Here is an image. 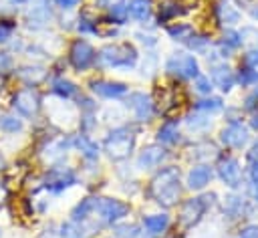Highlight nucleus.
<instances>
[{
	"instance_id": "nucleus-44",
	"label": "nucleus",
	"mask_w": 258,
	"mask_h": 238,
	"mask_svg": "<svg viewBox=\"0 0 258 238\" xmlns=\"http://www.w3.org/2000/svg\"><path fill=\"white\" fill-rule=\"evenodd\" d=\"M240 238H258V226L256 224H250V226L242 228Z\"/></svg>"
},
{
	"instance_id": "nucleus-5",
	"label": "nucleus",
	"mask_w": 258,
	"mask_h": 238,
	"mask_svg": "<svg viewBox=\"0 0 258 238\" xmlns=\"http://www.w3.org/2000/svg\"><path fill=\"white\" fill-rule=\"evenodd\" d=\"M131 212V206L119 198H99L95 216L105 224H115Z\"/></svg>"
},
{
	"instance_id": "nucleus-10",
	"label": "nucleus",
	"mask_w": 258,
	"mask_h": 238,
	"mask_svg": "<svg viewBox=\"0 0 258 238\" xmlns=\"http://www.w3.org/2000/svg\"><path fill=\"white\" fill-rule=\"evenodd\" d=\"M125 105H127V109L131 111V115L137 121H151V117H153V101H151L149 95H145L141 91L129 93Z\"/></svg>"
},
{
	"instance_id": "nucleus-11",
	"label": "nucleus",
	"mask_w": 258,
	"mask_h": 238,
	"mask_svg": "<svg viewBox=\"0 0 258 238\" xmlns=\"http://www.w3.org/2000/svg\"><path fill=\"white\" fill-rule=\"evenodd\" d=\"M218 175L224 182V186H228L232 190L240 188V184H242V167H240V161L236 157H232V155L222 157L220 163H218Z\"/></svg>"
},
{
	"instance_id": "nucleus-8",
	"label": "nucleus",
	"mask_w": 258,
	"mask_h": 238,
	"mask_svg": "<svg viewBox=\"0 0 258 238\" xmlns=\"http://www.w3.org/2000/svg\"><path fill=\"white\" fill-rule=\"evenodd\" d=\"M220 141L230 147V149H242L246 147V143L250 141V133H248V127L242 125V121H230L222 133H220Z\"/></svg>"
},
{
	"instance_id": "nucleus-15",
	"label": "nucleus",
	"mask_w": 258,
	"mask_h": 238,
	"mask_svg": "<svg viewBox=\"0 0 258 238\" xmlns=\"http://www.w3.org/2000/svg\"><path fill=\"white\" fill-rule=\"evenodd\" d=\"M167 157V151L161 145H147L137 155V167L139 169H155L159 167Z\"/></svg>"
},
{
	"instance_id": "nucleus-20",
	"label": "nucleus",
	"mask_w": 258,
	"mask_h": 238,
	"mask_svg": "<svg viewBox=\"0 0 258 238\" xmlns=\"http://www.w3.org/2000/svg\"><path fill=\"white\" fill-rule=\"evenodd\" d=\"M97 200H99V198H85V200H81V202L73 208L71 220H75V222H89V218L95 216Z\"/></svg>"
},
{
	"instance_id": "nucleus-25",
	"label": "nucleus",
	"mask_w": 258,
	"mask_h": 238,
	"mask_svg": "<svg viewBox=\"0 0 258 238\" xmlns=\"http://www.w3.org/2000/svg\"><path fill=\"white\" fill-rule=\"evenodd\" d=\"M169 226V216L167 214H149L143 218V228L147 230V234L155 236L165 232V228Z\"/></svg>"
},
{
	"instance_id": "nucleus-28",
	"label": "nucleus",
	"mask_w": 258,
	"mask_h": 238,
	"mask_svg": "<svg viewBox=\"0 0 258 238\" xmlns=\"http://www.w3.org/2000/svg\"><path fill=\"white\" fill-rule=\"evenodd\" d=\"M236 83L240 87H254V85H258V69L248 67V65L240 67V71L236 75Z\"/></svg>"
},
{
	"instance_id": "nucleus-21",
	"label": "nucleus",
	"mask_w": 258,
	"mask_h": 238,
	"mask_svg": "<svg viewBox=\"0 0 258 238\" xmlns=\"http://www.w3.org/2000/svg\"><path fill=\"white\" fill-rule=\"evenodd\" d=\"M224 214L232 220L242 218L244 214H248V202L242 196H228L224 202Z\"/></svg>"
},
{
	"instance_id": "nucleus-35",
	"label": "nucleus",
	"mask_w": 258,
	"mask_h": 238,
	"mask_svg": "<svg viewBox=\"0 0 258 238\" xmlns=\"http://www.w3.org/2000/svg\"><path fill=\"white\" fill-rule=\"evenodd\" d=\"M212 89H214V85H212L210 77L198 75V77L194 79V91H196L198 95H202V97H208V95L212 93Z\"/></svg>"
},
{
	"instance_id": "nucleus-31",
	"label": "nucleus",
	"mask_w": 258,
	"mask_h": 238,
	"mask_svg": "<svg viewBox=\"0 0 258 238\" xmlns=\"http://www.w3.org/2000/svg\"><path fill=\"white\" fill-rule=\"evenodd\" d=\"M18 77L32 87V85H36V83H40L44 79V71L40 67H22L18 71Z\"/></svg>"
},
{
	"instance_id": "nucleus-4",
	"label": "nucleus",
	"mask_w": 258,
	"mask_h": 238,
	"mask_svg": "<svg viewBox=\"0 0 258 238\" xmlns=\"http://www.w3.org/2000/svg\"><path fill=\"white\" fill-rule=\"evenodd\" d=\"M165 71L179 79H196L200 75V65L189 52H173L165 61Z\"/></svg>"
},
{
	"instance_id": "nucleus-37",
	"label": "nucleus",
	"mask_w": 258,
	"mask_h": 238,
	"mask_svg": "<svg viewBox=\"0 0 258 238\" xmlns=\"http://www.w3.org/2000/svg\"><path fill=\"white\" fill-rule=\"evenodd\" d=\"M222 42H224L226 46H230L232 50H234V48H238V46H242V38H240V32H236V30L228 28V30L224 32V38H222Z\"/></svg>"
},
{
	"instance_id": "nucleus-12",
	"label": "nucleus",
	"mask_w": 258,
	"mask_h": 238,
	"mask_svg": "<svg viewBox=\"0 0 258 238\" xmlns=\"http://www.w3.org/2000/svg\"><path fill=\"white\" fill-rule=\"evenodd\" d=\"M206 210H208L206 196H202V198H191V200L183 202V206H181V210H179V224H181V228H191L194 224H198Z\"/></svg>"
},
{
	"instance_id": "nucleus-2",
	"label": "nucleus",
	"mask_w": 258,
	"mask_h": 238,
	"mask_svg": "<svg viewBox=\"0 0 258 238\" xmlns=\"http://www.w3.org/2000/svg\"><path fill=\"white\" fill-rule=\"evenodd\" d=\"M137 63V50L129 42L107 44L97 52L95 65L101 69H131Z\"/></svg>"
},
{
	"instance_id": "nucleus-17",
	"label": "nucleus",
	"mask_w": 258,
	"mask_h": 238,
	"mask_svg": "<svg viewBox=\"0 0 258 238\" xmlns=\"http://www.w3.org/2000/svg\"><path fill=\"white\" fill-rule=\"evenodd\" d=\"M212 177H214V169L208 165V163H200V165H194L189 171H187V180H185V184H187V188L189 190H204L210 182H212Z\"/></svg>"
},
{
	"instance_id": "nucleus-47",
	"label": "nucleus",
	"mask_w": 258,
	"mask_h": 238,
	"mask_svg": "<svg viewBox=\"0 0 258 238\" xmlns=\"http://www.w3.org/2000/svg\"><path fill=\"white\" fill-rule=\"evenodd\" d=\"M250 196H252V200L258 204V175L252 177V182H250Z\"/></svg>"
},
{
	"instance_id": "nucleus-46",
	"label": "nucleus",
	"mask_w": 258,
	"mask_h": 238,
	"mask_svg": "<svg viewBox=\"0 0 258 238\" xmlns=\"http://www.w3.org/2000/svg\"><path fill=\"white\" fill-rule=\"evenodd\" d=\"M135 36H139V40H141L143 44H147V46H153V44H157L155 36H151V34H141V32H137Z\"/></svg>"
},
{
	"instance_id": "nucleus-19",
	"label": "nucleus",
	"mask_w": 258,
	"mask_h": 238,
	"mask_svg": "<svg viewBox=\"0 0 258 238\" xmlns=\"http://www.w3.org/2000/svg\"><path fill=\"white\" fill-rule=\"evenodd\" d=\"M216 14H218V20L222 24H228V26H234L240 22L242 18V12L238 10V6L230 0H220L218 6H216Z\"/></svg>"
},
{
	"instance_id": "nucleus-22",
	"label": "nucleus",
	"mask_w": 258,
	"mask_h": 238,
	"mask_svg": "<svg viewBox=\"0 0 258 238\" xmlns=\"http://www.w3.org/2000/svg\"><path fill=\"white\" fill-rule=\"evenodd\" d=\"M127 12L135 22H145L151 16V0H129Z\"/></svg>"
},
{
	"instance_id": "nucleus-50",
	"label": "nucleus",
	"mask_w": 258,
	"mask_h": 238,
	"mask_svg": "<svg viewBox=\"0 0 258 238\" xmlns=\"http://www.w3.org/2000/svg\"><path fill=\"white\" fill-rule=\"evenodd\" d=\"M12 2H18L20 4V2H26V0H12Z\"/></svg>"
},
{
	"instance_id": "nucleus-45",
	"label": "nucleus",
	"mask_w": 258,
	"mask_h": 238,
	"mask_svg": "<svg viewBox=\"0 0 258 238\" xmlns=\"http://www.w3.org/2000/svg\"><path fill=\"white\" fill-rule=\"evenodd\" d=\"M52 2H54L58 8H62V10H71L73 6H77L79 0H52Z\"/></svg>"
},
{
	"instance_id": "nucleus-41",
	"label": "nucleus",
	"mask_w": 258,
	"mask_h": 238,
	"mask_svg": "<svg viewBox=\"0 0 258 238\" xmlns=\"http://www.w3.org/2000/svg\"><path fill=\"white\" fill-rule=\"evenodd\" d=\"M12 30H14V24L10 20H0V42H6L12 36Z\"/></svg>"
},
{
	"instance_id": "nucleus-7",
	"label": "nucleus",
	"mask_w": 258,
	"mask_h": 238,
	"mask_svg": "<svg viewBox=\"0 0 258 238\" xmlns=\"http://www.w3.org/2000/svg\"><path fill=\"white\" fill-rule=\"evenodd\" d=\"M95 58H97V52L85 38L73 40V44L69 48V61L77 71H87L89 67L95 65Z\"/></svg>"
},
{
	"instance_id": "nucleus-9",
	"label": "nucleus",
	"mask_w": 258,
	"mask_h": 238,
	"mask_svg": "<svg viewBox=\"0 0 258 238\" xmlns=\"http://www.w3.org/2000/svg\"><path fill=\"white\" fill-rule=\"evenodd\" d=\"M12 107H14L22 117H32V115H36V111L40 109V95L36 93V89L24 87V89H20V91L14 95Z\"/></svg>"
},
{
	"instance_id": "nucleus-24",
	"label": "nucleus",
	"mask_w": 258,
	"mask_h": 238,
	"mask_svg": "<svg viewBox=\"0 0 258 238\" xmlns=\"http://www.w3.org/2000/svg\"><path fill=\"white\" fill-rule=\"evenodd\" d=\"M157 141L163 145H173L179 141V123L177 121H165L157 129Z\"/></svg>"
},
{
	"instance_id": "nucleus-33",
	"label": "nucleus",
	"mask_w": 258,
	"mask_h": 238,
	"mask_svg": "<svg viewBox=\"0 0 258 238\" xmlns=\"http://www.w3.org/2000/svg\"><path fill=\"white\" fill-rule=\"evenodd\" d=\"M18 131H22V121L18 117H14V115H2L0 117V133L12 135Z\"/></svg>"
},
{
	"instance_id": "nucleus-26",
	"label": "nucleus",
	"mask_w": 258,
	"mask_h": 238,
	"mask_svg": "<svg viewBox=\"0 0 258 238\" xmlns=\"http://www.w3.org/2000/svg\"><path fill=\"white\" fill-rule=\"evenodd\" d=\"M73 145L79 149V153L85 157V159H97L99 157V145L89 137V135H79Z\"/></svg>"
},
{
	"instance_id": "nucleus-27",
	"label": "nucleus",
	"mask_w": 258,
	"mask_h": 238,
	"mask_svg": "<svg viewBox=\"0 0 258 238\" xmlns=\"http://www.w3.org/2000/svg\"><path fill=\"white\" fill-rule=\"evenodd\" d=\"M167 34H169L173 40H179V42H185V44H187V40L196 34V30H194V26H191V24L175 22V24L167 26Z\"/></svg>"
},
{
	"instance_id": "nucleus-43",
	"label": "nucleus",
	"mask_w": 258,
	"mask_h": 238,
	"mask_svg": "<svg viewBox=\"0 0 258 238\" xmlns=\"http://www.w3.org/2000/svg\"><path fill=\"white\" fill-rule=\"evenodd\" d=\"M12 56L8 54V52H0V73H4V71H10L12 69Z\"/></svg>"
},
{
	"instance_id": "nucleus-16",
	"label": "nucleus",
	"mask_w": 258,
	"mask_h": 238,
	"mask_svg": "<svg viewBox=\"0 0 258 238\" xmlns=\"http://www.w3.org/2000/svg\"><path fill=\"white\" fill-rule=\"evenodd\" d=\"M91 91L103 99H119V97L127 95L129 87L125 83H119V81H93Z\"/></svg>"
},
{
	"instance_id": "nucleus-48",
	"label": "nucleus",
	"mask_w": 258,
	"mask_h": 238,
	"mask_svg": "<svg viewBox=\"0 0 258 238\" xmlns=\"http://www.w3.org/2000/svg\"><path fill=\"white\" fill-rule=\"evenodd\" d=\"M252 18H256V20H258V4L252 8Z\"/></svg>"
},
{
	"instance_id": "nucleus-40",
	"label": "nucleus",
	"mask_w": 258,
	"mask_h": 238,
	"mask_svg": "<svg viewBox=\"0 0 258 238\" xmlns=\"http://www.w3.org/2000/svg\"><path fill=\"white\" fill-rule=\"evenodd\" d=\"M77 28H79L83 34H97V24H95L91 18H87V16H81V18H79Z\"/></svg>"
},
{
	"instance_id": "nucleus-36",
	"label": "nucleus",
	"mask_w": 258,
	"mask_h": 238,
	"mask_svg": "<svg viewBox=\"0 0 258 238\" xmlns=\"http://www.w3.org/2000/svg\"><path fill=\"white\" fill-rule=\"evenodd\" d=\"M177 14H179V8L175 2H163V6H159V22H167Z\"/></svg>"
},
{
	"instance_id": "nucleus-42",
	"label": "nucleus",
	"mask_w": 258,
	"mask_h": 238,
	"mask_svg": "<svg viewBox=\"0 0 258 238\" xmlns=\"http://www.w3.org/2000/svg\"><path fill=\"white\" fill-rule=\"evenodd\" d=\"M244 63H246L248 67L258 69V48H250V50L246 52V56H244Z\"/></svg>"
},
{
	"instance_id": "nucleus-34",
	"label": "nucleus",
	"mask_w": 258,
	"mask_h": 238,
	"mask_svg": "<svg viewBox=\"0 0 258 238\" xmlns=\"http://www.w3.org/2000/svg\"><path fill=\"white\" fill-rule=\"evenodd\" d=\"M246 165L252 177L258 175V141H254V145L246 151Z\"/></svg>"
},
{
	"instance_id": "nucleus-32",
	"label": "nucleus",
	"mask_w": 258,
	"mask_h": 238,
	"mask_svg": "<svg viewBox=\"0 0 258 238\" xmlns=\"http://www.w3.org/2000/svg\"><path fill=\"white\" fill-rule=\"evenodd\" d=\"M222 109H224V103H222L220 97H210V99H202V101L196 103V111L206 113V115L218 113V111H222Z\"/></svg>"
},
{
	"instance_id": "nucleus-39",
	"label": "nucleus",
	"mask_w": 258,
	"mask_h": 238,
	"mask_svg": "<svg viewBox=\"0 0 258 238\" xmlns=\"http://www.w3.org/2000/svg\"><path fill=\"white\" fill-rule=\"evenodd\" d=\"M242 107L246 109V111H256L258 109V87H252V91L244 97V103H242Z\"/></svg>"
},
{
	"instance_id": "nucleus-38",
	"label": "nucleus",
	"mask_w": 258,
	"mask_h": 238,
	"mask_svg": "<svg viewBox=\"0 0 258 238\" xmlns=\"http://www.w3.org/2000/svg\"><path fill=\"white\" fill-rule=\"evenodd\" d=\"M115 234L119 236V238H139V226H135V224H129V226H117L115 228Z\"/></svg>"
},
{
	"instance_id": "nucleus-51",
	"label": "nucleus",
	"mask_w": 258,
	"mask_h": 238,
	"mask_svg": "<svg viewBox=\"0 0 258 238\" xmlns=\"http://www.w3.org/2000/svg\"><path fill=\"white\" fill-rule=\"evenodd\" d=\"M0 234H2V232H0Z\"/></svg>"
},
{
	"instance_id": "nucleus-30",
	"label": "nucleus",
	"mask_w": 258,
	"mask_h": 238,
	"mask_svg": "<svg viewBox=\"0 0 258 238\" xmlns=\"http://www.w3.org/2000/svg\"><path fill=\"white\" fill-rule=\"evenodd\" d=\"M109 18H111V22H115V24H123V22H127V18H129L127 2H123V0L113 2V4L109 6Z\"/></svg>"
},
{
	"instance_id": "nucleus-14",
	"label": "nucleus",
	"mask_w": 258,
	"mask_h": 238,
	"mask_svg": "<svg viewBox=\"0 0 258 238\" xmlns=\"http://www.w3.org/2000/svg\"><path fill=\"white\" fill-rule=\"evenodd\" d=\"M50 18H52V8L48 0H32L30 6L26 8V22L30 28L46 26Z\"/></svg>"
},
{
	"instance_id": "nucleus-29",
	"label": "nucleus",
	"mask_w": 258,
	"mask_h": 238,
	"mask_svg": "<svg viewBox=\"0 0 258 238\" xmlns=\"http://www.w3.org/2000/svg\"><path fill=\"white\" fill-rule=\"evenodd\" d=\"M198 113H200V111H198ZM185 125H187L189 131L202 133V131H206V129L212 125V121L208 119L206 113H200V115H187V117H185Z\"/></svg>"
},
{
	"instance_id": "nucleus-1",
	"label": "nucleus",
	"mask_w": 258,
	"mask_h": 238,
	"mask_svg": "<svg viewBox=\"0 0 258 238\" xmlns=\"http://www.w3.org/2000/svg\"><path fill=\"white\" fill-rule=\"evenodd\" d=\"M149 192L153 196V200L159 204V206H175L179 202V196H181V184H179V169L177 167H163L151 182L149 186Z\"/></svg>"
},
{
	"instance_id": "nucleus-13",
	"label": "nucleus",
	"mask_w": 258,
	"mask_h": 238,
	"mask_svg": "<svg viewBox=\"0 0 258 238\" xmlns=\"http://www.w3.org/2000/svg\"><path fill=\"white\" fill-rule=\"evenodd\" d=\"M210 81L214 87H218L222 93H230L236 85V75L226 63H212L210 67Z\"/></svg>"
},
{
	"instance_id": "nucleus-3",
	"label": "nucleus",
	"mask_w": 258,
	"mask_h": 238,
	"mask_svg": "<svg viewBox=\"0 0 258 238\" xmlns=\"http://www.w3.org/2000/svg\"><path fill=\"white\" fill-rule=\"evenodd\" d=\"M103 147L107 151V155L115 161L125 159L131 155L133 147H135V133L133 129H129L127 125L123 127H115L103 141Z\"/></svg>"
},
{
	"instance_id": "nucleus-18",
	"label": "nucleus",
	"mask_w": 258,
	"mask_h": 238,
	"mask_svg": "<svg viewBox=\"0 0 258 238\" xmlns=\"http://www.w3.org/2000/svg\"><path fill=\"white\" fill-rule=\"evenodd\" d=\"M58 238H89L95 234V226H89V222H64L58 228Z\"/></svg>"
},
{
	"instance_id": "nucleus-23",
	"label": "nucleus",
	"mask_w": 258,
	"mask_h": 238,
	"mask_svg": "<svg viewBox=\"0 0 258 238\" xmlns=\"http://www.w3.org/2000/svg\"><path fill=\"white\" fill-rule=\"evenodd\" d=\"M50 89H52V93H54L56 97H60L62 101L73 99L75 95H79V87H77L73 81L64 79V77L54 79V81H52V85H50Z\"/></svg>"
},
{
	"instance_id": "nucleus-49",
	"label": "nucleus",
	"mask_w": 258,
	"mask_h": 238,
	"mask_svg": "<svg viewBox=\"0 0 258 238\" xmlns=\"http://www.w3.org/2000/svg\"><path fill=\"white\" fill-rule=\"evenodd\" d=\"M2 165H4V159H2V155H0V167H2Z\"/></svg>"
},
{
	"instance_id": "nucleus-6",
	"label": "nucleus",
	"mask_w": 258,
	"mask_h": 238,
	"mask_svg": "<svg viewBox=\"0 0 258 238\" xmlns=\"http://www.w3.org/2000/svg\"><path fill=\"white\" fill-rule=\"evenodd\" d=\"M75 184H77V173L73 167L56 165V167H50L44 175V188L52 194H60Z\"/></svg>"
}]
</instances>
